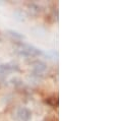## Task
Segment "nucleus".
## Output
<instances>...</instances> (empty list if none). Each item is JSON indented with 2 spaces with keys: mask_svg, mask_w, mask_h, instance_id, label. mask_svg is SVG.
<instances>
[{
  "mask_svg": "<svg viewBox=\"0 0 114 121\" xmlns=\"http://www.w3.org/2000/svg\"><path fill=\"white\" fill-rule=\"evenodd\" d=\"M13 51L16 55L23 58H33L44 55V52L41 49L26 42H15L13 45Z\"/></svg>",
  "mask_w": 114,
  "mask_h": 121,
  "instance_id": "1",
  "label": "nucleus"
},
{
  "mask_svg": "<svg viewBox=\"0 0 114 121\" xmlns=\"http://www.w3.org/2000/svg\"><path fill=\"white\" fill-rule=\"evenodd\" d=\"M46 72H47V65L43 61L37 60L32 64L31 78L34 82H39L45 76Z\"/></svg>",
  "mask_w": 114,
  "mask_h": 121,
  "instance_id": "2",
  "label": "nucleus"
},
{
  "mask_svg": "<svg viewBox=\"0 0 114 121\" xmlns=\"http://www.w3.org/2000/svg\"><path fill=\"white\" fill-rule=\"evenodd\" d=\"M19 71V66L15 62H7L0 64V78L7 76L11 73H16Z\"/></svg>",
  "mask_w": 114,
  "mask_h": 121,
  "instance_id": "3",
  "label": "nucleus"
},
{
  "mask_svg": "<svg viewBox=\"0 0 114 121\" xmlns=\"http://www.w3.org/2000/svg\"><path fill=\"white\" fill-rule=\"evenodd\" d=\"M32 118V112L26 107H19L15 112V119L18 121H30Z\"/></svg>",
  "mask_w": 114,
  "mask_h": 121,
  "instance_id": "4",
  "label": "nucleus"
},
{
  "mask_svg": "<svg viewBox=\"0 0 114 121\" xmlns=\"http://www.w3.org/2000/svg\"><path fill=\"white\" fill-rule=\"evenodd\" d=\"M28 10H29V14L31 15H38L40 12L42 11V7L36 3H31L28 5Z\"/></svg>",
  "mask_w": 114,
  "mask_h": 121,
  "instance_id": "5",
  "label": "nucleus"
},
{
  "mask_svg": "<svg viewBox=\"0 0 114 121\" xmlns=\"http://www.w3.org/2000/svg\"><path fill=\"white\" fill-rule=\"evenodd\" d=\"M7 33H8V35L10 36L12 39H14V40H16V41H18V42H22V40H25V39H26V37L23 36L22 34L18 33V32H16V31L8 30Z\"/></svg>",
  "mask_w": 114,
  "mask_h": 121,
  "instance_id": "6",
  "label": "nucleus"
},
{
  "mask_svg": "<svg viewBox=\"0 0 114 121\" xmlns=\"http://www.w3.org/2000/svg\"><path fill=\"white\" fill-rule=\"evenodd\" d=\"M13 16H14V18L16 19V21L18 22H25L26 17H28V13H26V11L23 10H16L14 13H13Z\"/></svg>",
  "mask_w": 114,
  "mask_h": 121,
  "instance_id": "7",
  "label": "nucleus"
},
{
  "mask_svg": "<svg viewBox=\"0 0 114 121\" xmlns=\"http://www.w3.org/2000/svg\"><path fill=\"white\" fill-rule=\"evenodd\" d=\"M44 55L49 60H52V61H57L58 60V52L55 51V50H50L47 53H44Z\"/></svg>",
  "mask_w": 114,
  "mask_h": 121,
  "instance_id": "8",
  "label": "nucleus"
}]
</instances>
